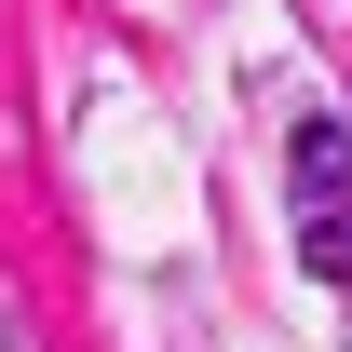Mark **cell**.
Masks as SVG:
<instances>
[{"mask_svg": "<svg viewBox=\"0 0 352 352\" xmlns=\"http://www.w3.org/2000/svg\"><path fill=\"white\" fill-rule=\"evenodd\" d=\"M285 190H298V258L325 271V285H352V122H339V109H311V122H298Z\"/></svg>", "mask_w": 352, "mask_h": 352, "instance_id": "cell-1", "label": "cell"}]
</instances>
